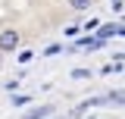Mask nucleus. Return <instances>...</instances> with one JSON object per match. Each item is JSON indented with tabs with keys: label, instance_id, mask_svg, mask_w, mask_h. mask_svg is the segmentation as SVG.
I'll return each mask as SVG.
<instances>
[{
	"label": "nucleus",
	"instance_id": "obj_1",
	"mask_svg": "<svg viewBox=\"0 0 125 119\" xmlns=\"http://www.w3.org/2000/svg\"><path fill=\"white\" fill-rule=\"evenodd\" d=\"M16 47H19V31L6 28L3 35H0V50H3V53H10V50H16Z\"/></svg>",
	"mask_w": 125,
	"mask_h": 119
},
{
	"label": "nucleus",
	"instance_id": "obj_2",
	"mask_svg": "<svg viewBox=\"0 0 125 119\" xmlns=\"http://www.w3.org/2000/svg\"><path fill=\"white\" fill-rule=\"evenodd\" d=\"M53 113V107H38V110H31V113H25L22 119H47Z\"/></svg>",
	"mask_w": 125,
	"mask_h": 119
},
{
	"label": "nucleus",
	"instance_id": "obj_3",
	"mask_svg": "<svg viewBox=\"0 0 125 119\" xmlns=\"http://www.w3.org/2000/svg\"><path fill=\"white\" fill-rule=\"evenodd\" d=\"M100 44H103L100 38H81L78 41V50H94V47H100Z\"/></svg>",
	"mask_w": 125,
	"mask_h": 119
},
{
	"label": "nucleus",
	"instance_id": "obj_6",
	"mask_svg": "<svg viewBox=\"0 0 125 119\" xmlns=\"http://www.w3.org/2000/svg\"><path fill=\"white\" fill-rule=\"evenodd\" d=\"M19 63H31V50H22L19 53Z\"/></svg>",
	"mask_w": 125,
	"mask_h": 119
},
{
	"label": "nucleus",
	"instance_id": "obj_5",
	"mask_svg": "<svg viewBox=\"0 0 125 119\" xmlns=\"http://www.w3.org/2000/svg\"><path fill=\"white\" fill-rule=\"evenodd\" d=\"M75 10H91V0H69Z\"/></svg>",
	"mask_w": 125,
	"mask_h": 119
},
{
	"label": "nucleus",
	"instance_id": "obj_4",
	"mask_svg": "<svg viewBox=\"0 0 125 119\" xmlns=\"http://www.w3.org/2000/svg\"><path fill=\"white\" fill-rule=\"evenodd\" d=\"M109 104H122L125 107V91H113L109 94Z\"/></svg>",
	"mask_w": 125,
	"mask_h": 119
}]
</instances>
